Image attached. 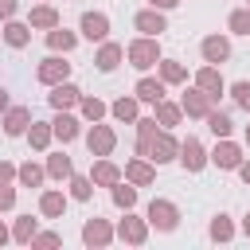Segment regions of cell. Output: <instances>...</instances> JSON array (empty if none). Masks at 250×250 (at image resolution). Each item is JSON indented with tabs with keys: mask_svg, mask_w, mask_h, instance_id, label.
<instances>
[{
	"mask_svg": "<svg viewBox=\"0 0 250 250\" xmlns=\"http://www.w3.org/2000/svg\"><path fill=\"white\" fill-rule=\"evenodd\" d=\"M117 59H121V51H117V47H105V51L98 55V66H102V70H113Z\"/></svg>",
	"mask_w": 250,
	"mask_h": 250,
	"instance_id": "8",
	"label": "cell"
},
{
	"mask_svg": "<svg viewBox=\"0 0 250 250\" xmlns=\"http://www.w3.org/2000/svg\"><path fill=\"white\" fill-rule=\"evenodd\" d=\"M227 51H230V47H227V39H207V43H203V55H207L211 62L227 59Z\"/></svg>",
	"mask_w": 250,
	"mask_h": 250,
	"instance_id": "4",
	"label": "cell"
},
{
	"mask_svg": "<svg viewBox=\"0 0 250 250\" xmlns=\"http://www.w3.org/2000/svg\"><path fill=\"white\" fill-rule=\"evenodd\" d=\"M31 230H35V223H31V219H23V223H20V230H16V234H20V238H31Z\"/></svg>",
	"mask_w": 250,
	"mask_h": 250,
	"instance_id": "31",
	"label": "cell"
},
{
	"mask_svg": "<svg viewBox=\"0 0 250 250\" xmlns=\"http://www.w3.org/2000/svg\"><path fill=\"white\" fill-rule=\"evenodd\" d=\"M55 133H59L62 141H70V137H74L78 129H74V121H70V117H59V121H55Z\"/></svg>",
	"mask_w": 250,
	"mask_h": 250,
	"instance_id": "12",
	"label": "cell"
},
{
	"mask_svg": "<svg viewBox=\"0 0 250 250\" xmlns=\"http://www.w3.org/2000/svg\"><path fill=\"white\" fill-rule=\"evenodd\" d=\"M31 20H35V23H55V12H51V8H39Z\"/></svg>",
	"mask_w": 250,
	"mask_h": 250,
	"instance_id": "25",
	"label": "cell"
},
{
	"mask_svg": "<svg viewBox=\"0 0 250 250\" xmlns=\"http://www.w3.org/2000/svg\"><path fill=\"white\" fill-rule=\"evenodd\" d=\"M211 234H215V238H230V227H227V219H223V215L211 223Z\"/></svg>",
	"mask_w": 250,
	"mask_h": 250,
	"instance_id": "21",
	"label": "cell"
},
{
	"mask_svg": "<svg viewBox=\"0 0 250 250\" xmlns=\"http://www.w3.org/2000/svg\"><path fill=\"white\" fill-rule=\"evenodd\" d=\"M137 27L141 31H164V20L152 16V12H145V16H137Z\"/></svg>",
	"mask_w": 250,
	"mask_h": 250,
	"instance_id": "6",
	"label": "cell"
},
{
	"mask_svg": "<svg viewBox=\"0 0 250 250\" xmlns=\"http://www.w3.org/2000/svg\"><path fill=\"white\" fill-rule=\"evenodd\" d=\"M148 215H152V223H156V227H164V230H172V227H176V211H172L168 203H152V211H148Z\"/></svg>",
	"mask_w": 250,
	"mask_h": 250,
	"instance_id": "2",
	"label": "cell"
},
{
	"mask_svg": "<svg viewBox=\"0 0 250 250\" xmlns=\"http://www.w3.org/2000/svg\"><path fill=\"white\" fill-rule=\"evenodd\" d=\"M113 199H117L121 207H129V203H133V188H117V195H113Z\"/></svg>",
	"mask_w": 250,
	"mask_h": 250,
	"instance_id": "27",
	"label": "cell"
},
{
	"mask_svg": "<svg viewBox=\"0 0 250 250\" xmlns=\"http://www.w3.org/2000/svg\"><path fill=\"white\" fill-rule=\"evenodd\" d=\"M109 145H113V137H109L105 129H98V133H90V148H98V152H105Z\"/></svg>",
	"mask_w": 250,
	"mask_h": 250,
	"instance_id": "11",
	"label": "cell"
},
{
	"mask_svg": "<svg viewBox=\"0 0 250 250\" xmlns=\"http://www.w3.org/2000/svg\"><path fill=\"white\" fill-rule=\"evenodd\" d=\"M246 230H250V219H246Z\"/></svg>",
	"mask_w": 250,
	"mask_h": 250,
	"instance_id": "38",
	"label": "cell"
},
{
	"mask_svg": "<svg viewBox=\"0 0 250 250\" xmlns=\"http://www.w3.org/2000/svg\"><path fill=\"white\" fill-rule=\"evenodd\" d=\"M23 39H27V31H23L20 23H12V27H8V43H12V47H20Z\"/></svg>",
	"mask_w": 250,
	"mask_h": 250,
	"instance_id": "19",
	"label": "cell"
},
{
	"mask_svg": "<svg viewBox=\"0 0 250 250\" xmlns=\"http://www.w3.org/2000/svg\"><path fill=\"white\" fill-rule=\"evenodd\" d=\"M152 4H160V8H172V4H176V0H152Z\"/></svg>",
	"mask_w": 250,
	"mask_h": 250,
	"instance_id": "34",
	"label": "cell"
},
{
	"mask_svg": "<svg viewBox=\"0 0 250 250\" xmlns=\"http://www.w3.org/2000/svg\"><path fill=\"white\" fill-rule=\"evenodd\" d=\"M12 8H16V0H0V16H12Z\"/></svg>",
	"mask_w": 250,
	"mask_h": 250,
	"instance_id": "32",
	"label": "cell"
},
{
	"mask_svg": "<svg viewBox=\"0 0 250 250\" xmlns=\"http://www.w3.org/2000/svg\"><path fill=\"white\" fill-rule=\"evenodd\" d=\"M215 164H223V168L238 164V152H234V145H223V148H215Z\"/></svg>",
	"mask_w": 250,
	"mask_h": 250,
	"instance_id": "7",
	"label": "cell"
},
{
	"mask_svg": "<svg viewBox=\"0 0 250 250\" xmlns=\"http://www.w3.org/2000/svg\"><path fill=\"white\" fill-rule=\"evenodd\" d=\"M12 203V191H0V207H8Z\"/></svg>",
	"mask_w": 250,
	"mask_h": 250,
	"instance_id": "33",
	"label": "cell"
},
{
	"mask_svg": "<svg viewBox=\"0 0 250 250\" xmlns=\"http://www.w3.org/2000/svg\"><path fill=\"white\" fill-rule=\"evenodd\" d=\"M168 152H172V141L160 137V141H156V160H168Z\"/></svg>",
	"mask_w": 250,
	"mask_h": 250,
	"instance_id": "26",
	"label": "cell"
},
{
	"mask_svg": "<svg viewBox=\"0 0 250 250\" xmlns=\"http://www.w3.org/2000/svg\"><path fill=\"white\" fill-rule=\"evenodd\" d=\"M74 195L86 199V195H90V184H86V180H74Z\"/></svg>",
	"mask_w": 250,
	"mask_h": 250,
	"instance_id": "30",
	"label": "cell"
},
{
	"mask_svg": "<svg viewBox=\"0 0 250 250\" xmlns=\"http://www.w3.org/2000/svg\"><path fill=\"white\" fill-rule=\"evenodd\" d=\"M133 59H137V66H148V62L156 59V47H152V43H137V47H133Z\"/></svg>",
	"mask_w": 250,
	"mask_h": 250,
	"instance_id": "5",
	"label": "cell"
},
{
	"mask_svg": "<svg viewBox=\"0 0 250 250\" xmlns=\"http://www.w3.org/2000/svg\"><path fill=\"white\" fill-rule=\"evenodd\" d=\"M51 172H55V176L70 172V160H66V156H55V160H51Z\"/></svg>",
	"mask_w": 250,
	"mask_h": 250,
	"instance_id": "22",
	"label": "cell"
},
{
	"mask_svg": "<svg viewBox=\"0 0 250 250\" xmlns=\"http://www.w3.org/2000/svg\"><path fill=\"white\" fill-rule=\"evenodd\" d=\"M113 109H117V117H133V102H117Z\"/></svg>",
	"mask_w": 250,
	"mask_h": 250,
	"instance_id": "29",
	"label": "cell"
},
{
	"mask_svg": "<svg viewBox=\"0 0 250 250\" xmlns=\"http://www.w3.org/2000/svg\"><path fill=\"white\" fill-rule=\"evenodd\" d=\"M242 176H246V180H250V168H242Z\"/></svg>",
	"mask_w": 250,
	"mask_h": 250,
	"instance_id": "36",
	"label": "cell"
},
{
	"mask_svg": "<svg viewBox=\"0 0 250 250\" xmlns=\"http://www.w3.org/2000/svg\"><path fill=\"white\" fill-rule=\"evenodd\" d=\"M70 43H74V35H66V31H51V47H62V51H66Z\"/></svg>",
	"mask_w": 250,
	"mask_h": 250,
	"instance_id": "20",
	"label": "cell"
},
{
	"mask_svg": "<svg viewBox=\"0 0 250 250\" xmlns=\"http://www.w3.org/2000/svg\"><path fill=\"white\" fill-rule=\"evenodd\" d=\"M4 105H8V98H4V90H0V109H4Z\"/></svg>",
	"mask_w": 250,
	"mask_h": 250,
	"instance_id": "35",
	"label": "cell"
},
{
	"mask_svg": "<svg viewBox=\"0 0 250 250\" xmlns=\"http://www.w3.org/2000/svg\"><path fill=\"white\" fill-rule=\"evenodd\" d=\"M105 27H109V23H105V16H94V12H86V16H82V31H86L90 39H102V35H105Z\"/></svg>",
	"mask_w": 250,
	"mask_h": 250,
	"instance_id": "1",
	"label": "cell"
},
{
	"mask_svg": "<svg viewBox=\"0 0 250 250\" xmlns=\"http://www.w3.org/2000/svg\"><path fill=\"white\" fill-rule=\"evenodd\" d=\"M129 176H133V180H141V184H145V180H148V168H145V164H133V168H129Z\"/></svg>",
	"mask_w": 250,
	"mask_h": 250,
	"instance_id": "28",
	"label": "cell"
},
{
	"mask_svg": "<svg viewBox=\"0 0 250 250\" xmlns=\"http://www.w3.org/2000/svg\"><path fill=\"white\" fill-rule=\"evenodd\" d=\"M59 74H66V62H55V59H51V62L39 70V78H43V82H55Z\"/></svg>",
	"mask_w": 250,
	"mask_h": 250,
	"instance_id": "9",
	"label": "cell"
},
{
	"mask_svg": "<svg viewBox=\"0 0 250 250\" xmlns=\"http://www.w3.org/2000/svg\"><path fill=\"white\" fill-rule=\"evenodd\" d=\"M43 211H47V215H59V211H62V199H59L55 191H51V195H43Z\"/></svg>",
	"mask_w": 250,
	"mask_h": 250,
	"instance_id": "18",
	"label": "cell"
},
{
	"mask_svg": "<svg viewBox=\"0 0 250 250\" xmlns=\"http://www.w3.org/2000/svg\"><path fill=\"white\" fill-rule=\"evenodd\" d=\"M211 129H215L219 137H227V133H230V121H227L223 113H211Z\"/></svg>",
	"mask_w": 250,
	"mask_h": 250,
	"instance_id": "17",
	"label": "cell"
},
{
	"mask_svg": "<svg viewBox=\"0 0 250 250\" xmlns=\"http://www.w3.org/2000/svg\"><path fill=\"white\" fill-rule=\"evenodd\" d=\"M234 98H238L242 105H250V82H238V86H234Z\"/></svg>",
	"mask_w": 250,
	"mask_h": 250,
	"instance_id": "24",
	"label": "cell"
},
{
	"mask_svg": "<svg viewBox=\"0 0 250 250\" xmlns=\"http://www.w3.org/2000/svg\"><path fill=\"white\" fill-rule=\"evenodd\" d=\"M94 176H98L102 184H113V176H117V172H113L109 164H98V172H94Z\"/></svg>",
	"mask_w": 250,
	"mask_h": 250,
	"instance_id": "23",
	"label": "cell"
},
{
	"mask_svg": "<svg viewBox=\"0 0 250 250\" xmlns=\"http://www.w3.org/2000/svg\"><path fill=\"white\" fill-rule=\"evenodd\" d=\"M23 121H27V109H16V113L8 117V125H4V129H8V133H20V129H23Z\"/></svg>",
	"mask_w": 250,
	"mask_h": 250,
	"instance_id": "15",
	"label": "cell"
},
{
	"mask_svg": "<svg viewBox=\"0 0 250 250\" xmlns=\"http://www.w3.org/2000/svg\"><path fill=\"white\" fill-rule=\"evenodd\" d=\"M0 242H4V227H0Z\"/></svg>",
	"mask_w": 250,
	"mask_h": 250,
	"instance_id": "37",
	"label": "cell"
},
{
	"mask_svg": "<svg viewBox=\"0 0 250 250\" xmlns=\"http://www.w3.org/2000/svg\"><path fill=\"white\" fill-rule=\"evenodd\" d=\"M74 98H78V90H74V86H59V90L51 94V102H55V105H70Z\"/></svg>",
	"mask_w": 250,
	"mask_h": 250,
	"instance_id": "10",
	"label": "cell"
},
{
	"mask_svg": "<svg viewBox=\"0 0 250 250\" xmlns=\"http://www.w3.org/2000/svg\"><path fill=\"white\" fill-rule=\"evenodd\" d=\"M184 164L195 172V168H203V148H199V141H188L184 145Z\"/></svg>",
	"mask_w": 250,
	"mask_h": 250,
	"instance_id": "3",
	"label": "cell"
},
{
	"mask_svg": "<svg viewBox=\"0 0 250 250\" xmlns=\"http://www.w3.org/2000/svg\"><path fill=\"white\" fill-rule=\"evenodd\" d=\"M105 238H109V230H105L102 223H90V227H86V242H105Z\"/></svg>",
	"mask_w": 250,
	"mask_h": 250,
	"instance_id": "13",
	"label": "cell"
},
{
	"mask_svg": "<svg viewBox=\"0 0 250 250\" xmlns=\"http://www.w3.org/2000/svg\"><path fill=\"white\" fill-rule=\"evenodd\" d=\"M137 94H141L145 102H156V98H160V86H156V82H141V86H137Z\"/></svg>",
	"mask_w": 250,
	"mask_h": 250,
	"instance_id": "14",
	"label": "cell"
},
{
	"mask_svg": "<svg viewBox=\"0 0 250 250\" xmlns=\"http://www.w3.org/2000/svg\"><path fill=\"white\" fill-rule=\"evenodd\" d=\"M230 27H234V31H246V35H250V12H234V16H230Z\"/></svg>",
	"mask_w": 250,
	"mask_h": 250,
	"instance_id": "16",
	"label": "cell"
}]
</instances>
